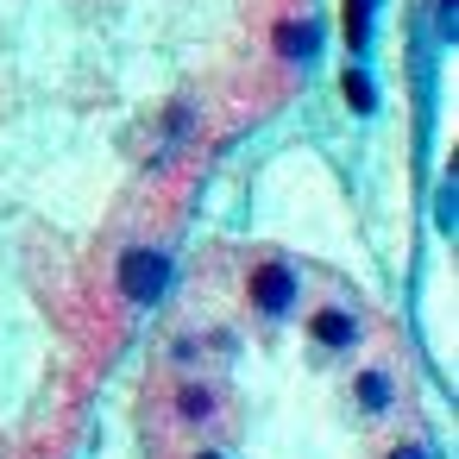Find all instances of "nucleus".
I'll return each mask as SVG.
<instances>
[{
  "label": "nucleus",
  "instance_id": "39448f33",
  "mask_svg": "<svg viewBox=\"0 0 459 459\" xmlns=\"http://www.w3.org/2000/svg\"><path fill=\"white\" fill-rule=\"evenodd\" d=\"M177 415H183V421H208V415H214V390H208V384H183V390H177Z\"/></svg>",
  "mask_w": 459,
  "mask_h": 459
},
{
  "label": "nucleus",
  "instance_id": "7ed1b4c3",
  "mask_svg": "<svg viewBox=\"0 0 459 459\" xmlns=\"http://www.w3.org/2000/svg\"><path fill=\"white\" fill-rule=\"evenodd\" d=\"M308 333H315V346H327V352H352L365 327H359V315H346V308H315Z\"/></svg>",
  "mask_w": 459,
  "mask_h": 459
},
{
  "label": "nucleus",
  "instance_id": "6e6552de",
  "mask_svg": "<svg viewBox=\"0 0 459 459\" xmlns=\"http://www.w3.org/2000/svg\"><path fill=\"white\" fill-rule=\"evenodd\" d=\"M195 459H227V453H195Z\"/></svg>",
  "mask_w": 459,
  "mask_h": 459
},
{
  "label": "nucleus",
  "instance_id": "20e7f679",
  "mask_svg": "<svg viewBox=\"0 0 459 459\" xmlns=\"http://www.w3.org/2000/svg\"><path fill=\"white\" fill-rule=\"evenodd\" d=\"M352 396H359V409H365V415H384V409L396 403L390 365H365V371H359V384H352Z\"/></svg>",
  "mask_w": 459,
  "mask_h": 459
},
{
  "label": "nucleus",
  "instance_id": "f257e3e1",
  "mask_svg": "<svg viewBox=\"0 0 459 459\" xmlns=\"http://www.w3.org/2000/svg\"><path fill=\"white\" fill-rule=\"evenodd\" d=\"M246 296H252V308H258L264 321H283V315H296V302H302V271H290V264H258V271L246 277Z\"/></svg>",
  "mask_w": 459,
  "mask_h": 459
},
{
  "label": "nucleus",
  "instance_id": "423d86ee",
  "mask_svg": "<svg viewBox=\"0 0 459 459\" xmlns=\"http://www.w3.org/2000/svg\"><path fill=\"white\" fill-rule=\"evenodd\" d=\"M365 26H371V0H352V7H346V39L365 45Z\"/></svg>",
  "mask_w": 459,
  "mask_h": 459
},
{
  "label": "nucleus",
  "instance_id": "0eeeda50",
  "mask_svg": "<svg viewBox=\"0 0 459 459\" xmlns=\"http://www.w3.org/2000/svg\"><path fill=\"white\" fill-rule=\"evenodd\" d=\"M384 459H434V453H428V446H415V440H409V446H390V453H384Z\"/></svg>",
  "mask_w": 459,
  "mask_h": 459
},
{
  "label": "nucleus",
  "instance_id": "f03ea898",
  "mask_svg": "<svg viewBox=\"0 0 459 459\" xmlns=\"http://www.w3.org/2000/svg\"><path fill=\"white\" fill-rule=\"evenodd\" d=\"M120 290H126V302L152 308V302L170 290V258H164V252H152V246L126 252V258H120Z\"/></svg>",
  "mask_w": 459,
  "mask_h": 459
}]
</instances>
